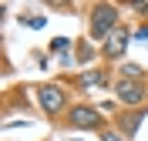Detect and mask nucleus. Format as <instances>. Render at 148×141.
Instances as JSON below:
<instances>
[{
  "mask_svg": "<svg viewBox=\"0 0 148 141\" xmlns=\"http://www.w3.org/2000/svg\"><path fill=\"white\" fill-rule=\"evenodd\" d=\"M114 30H118V7H111V3H98V7L91 10V37L104 44Z\"/></svg>",
  "mask_w": 148,
  "mask_h": 141,
  "instance_id": "1",
  "label": "nucleus"
},
{
  "mask_svg": "<svg viewBox=\"0 0 148 141\" xmlns=\"http://www.w3.org/2000/svg\"><path fill=\"white\" fill-rule=\"evenodd\" d=\"M37 101H40V108H44V114H51L54 118L61 108H64V101H67V94L61 91L57 84H40L37 87Z\"/></svg>",
  "mask_w": 148,
  "mask_h": 141,
  "instance_id": "2",
  "label": "nucleus"
},
{
  "mask_svg": "<svg viewBox=\"0 0 148 141\" xmlns=\"http://www.w3.org/2000/svg\"><path fill=\"white\" fill-rule=\"evenodd\" d=\"M67 124H71V128L91 131V128H101V114L94 111V108H88V104H77V108L67 111ZM101 131H104V128H101Z\"/></svg>",
  "mask_w": 148,
  "mask_h": 141,
  "instance_id": "3",
  "label": "nucleus"
},
{
  "mask_svg": "<svg viewBox=\"0 0 148 141\" xmlns=\"http://www.w3.org/2000/svg\"><path fill=\"white\" fill-rule=\"evenodd\" d=\"M114 94H118L121 104H128V108H138L141 101H145V84H138V81H121L118 87H114Z\"/></svg>",
  "mask_w": 148,
  "mask_h": 141,
  "instance_id": "4",
  "label": "nucleus"
},
{
  "mask_svg": "<svg viewBox=\"0 0 148 141\" xmlns=\"http://www.w3.org/2000/svg\"><path fill=\"white\" fill-rule=\"evenodd\" d=\"M128 40H131V34H128L125 27H118V30H114V34L101 44L104 57H121V54H125V47H128Z\"/></svg>",
  "mask_w": 148,
  "mask_h": 141,
  "instance_id": "5",
  "label": "nucleus"
},
{
  "mask_svg": "<svg viewBox=\"0 0 148 141\" xmlns=\"http://www.w3.org/2000/svg\"><path fill=\"white\" fill-rule=\"evenodd\" d=\"M77 84H81V87H91V84H108V71H88V74H81V77H77Z\"/></svg>",
  "mask_w": 148,
  "mask_h": 141,
  "instance_id": "6",
  "label": "nucleus"
},
{
  "mask_svg": "<svg viewBox=\"0 0 148 141\" xmlns=\"http://www.w3.org/2000/svg\"><path fill=\"white\" fill-rule=\"evenodd\" d=\"M121 74H125V81H131V77L138 81V77H141V67H138V64H125V67H121Z\"/></svg>",
  "mask_w": 148,
  "mask_h": 141,
  "instance_id": "7",
  "label": "nucleus"
},
{
  "mask_svg": "<svg viewBox=\"0 0 148 141\" xmlns=\"http://www.w3.org/2000/svg\"><path fill=\"white\" fill-rule=\"evenodd\" d=\"M51 47H54L57 54H61V50H67V37H57V40H54V44H51Z\"/></svg>",
  "mask_w": 148,
  "mask_h": 141,
  "instance_id": "8",
  "label": "nucleus"
},
{
  "mask_svg": "<svg viewBox=\"0 0 148 141\" xmlns=\"http://www.w3.org/2000/svg\"><path fill=\"white\" fill-rule=\"evenodd\" d=\"M101 141H125L121 134H114V131H101Z\"/></svg>",
  "mask_w": 148,
  "mask_h": 141,
  "instance_id": "9",
  "label": "nucleus"
}]
</instances>
